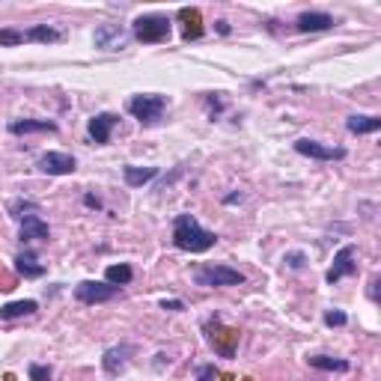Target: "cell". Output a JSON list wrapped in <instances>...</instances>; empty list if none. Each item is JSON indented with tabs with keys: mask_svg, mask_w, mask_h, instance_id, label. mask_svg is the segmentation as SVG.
Masks as SVG:
<instances>
[{
	"mask_svg": "<svg viewBox=\"0 0 381 381\" xmlns=\"http://www.w3.org/2000/svg\"><path fill=\"white\" fill-rule=\"evenodd\" d=\"M104 280H107V283H114V286H128V283L134 280V271H131V265H126V262H119V265H107Z\"/></svg>",
	"mask_w": 381,
	"mask_h": 381,
	"instance_id": "21",
	"label": "cell"
},
{
	"mask_svg": "<svg viewBox=\"0 0 381 381\" xmlns=\"http://www.w3.org/2000/svg\"><path fill=\"white\" fill-rule=\"evenodd\" d=\"M119 295V286L114 283H99V280H84L75 286V298L80 304H104V301H114Z\"/></svg>",
	"mask_w": 381,
	"mask_h": 381,
	"instance_id": "4",
	"label": "cell"
},
{
	"mask_svg": "<svg viewBox=\"0 0 381 381\" xmlns=\"http://www.w3.org/2000/svg\"><path fill=\"white\" fill-rule=\"evenodd\" d=\"M155 176H158V167H134V164L122 167V179H126L128 188H143L146 182H152Z\"/></svg>",
	"mask_w": 381,
	"mask_h": 381,
	"instance_id": "14",
	"label": "cell"
},
{
	"mask_svg": "<svg viewBox=\"0 0 381 381\" xmlns=\"http://www.w3.org/2000/svg\"><path fill=\"white\" fill-rule=\"evenodd\" d=\"M9 131H12V134H36V131H57V122H48V119H16V122H9Z\"/></svg>",
	"mask_w": 381,
	"mask_h": 381,
	"instance_id": "16",
	"label": "cell"
},
{
	"mask_svg": "<svg viewBox=\"0 0 381 381\" xmlns=\"http://www.w3.org/2000/svg\"><path fill=\"white\" fill-rule=\"evenodd\" d=\"M307 363L313 366V370H322V373H346L349 370V361L328 358V355H310Z\"/></svg>",
	"mask_w": 381,
	"mask_h": 381,
	"instance_id": "19",
	"label": "cell"
},
{
	"mask_svg": "<svg viewBox=\"0 0 381 381\" xmlns=\"http://www.w3.org/2000/svg\"><path fill=\"white\" fill-rule=\"evenodd\" d=\"M75 167H78V161L69 152H45L39 158V170L48 176H69V173H75Z\"/></svg>",
	"mask_w": 381,
	"mask_h": 381,
	"instance_id": "8",
	"label": "cell"
},
{
	"mask_svg": "<svg viewBox=\"0 0 381 381\" xmlns=\"http://www.w3.org/2000/svg\"><path fill=\"white\" fill-rule=\"evenodd\" d=\"M27 373H30V381H51V366H42V363H30V370H27Z\"/></svg>",
	"mask_w": 381,
	"mask_h": 381,
	"instance_id": "25",
	"label": "cell"
},
{
	"mask_svg": "<svg viewBox=\"0 0 381 381\" xmlns=\"http://www.w3.org/2000/svg\"><path fill=\"white\" fill-rule=\"evenodd\" d=\"M295 152L298 155H307L313 161H343L346 158V149L343 146H325V143L310 140V138L295 140Z\"/></svg>",
	"mask_w": 381,
	"mask_h": 381,
	"instance_id": "6",
	"label": "cell"
},
{
	"mask_svg": "<svg viewBox=\"0 0 381 381\" xmlns=\"http://www.w3.org/2000/svg\"><path fill=\"white\" fill-rule=\"evenodd\" d=\"M95 45L102 51H119L126 45V30L116 24H102L99 30H95Z\"/></svg>",
	"mask_w": 381,
	"mask_h": 381,
	"instance_id": "13",
	"label": "cell"
},
{
	"mask_svg": "<svg viewBox=\"0 0 381 381\" xmlns=\"http://www.w3.org/2000/svg\"><path fill=\"white\" fill-rule=\"evenodd\" d=\"M16 268H18V274H24L27 280H36V277H42V274H45V265L39 262L30 250H24V253L16 256Z\"/></svg>",
	"mask_w": 381,
	"mask_h": 381,
	"instance_id": "15",
	"label": "cell"
},
{
	"mask_svg": "<svg viewBox=\"0 0 381 381\" xmlns=\"http://www.w3.org/2000/svg\"><path fill=\"white\" fill-rule=\"evenodd\" d=\"M39 310V304L36 301H9V304H4L0 307V319L4 322H9V319H21V316H33V313Z\"/></svg>",
	"mask_w": 381,
	"mask_h": 381,
	"instance_id": "17",
	"label": "cell"
},
{
	"mask_svg": "<svg viewBox=\"0 0 381 381\" xmlns=\"http://www.w3.org/2000/svg\"><path fill=\"white\" fill-rule=\"evenodd\" d=\"M131 355H134L131 346H114V349H107L104 358H102L104 373H107V375H119V373L128 366V358H131Z\"/></svg>",
	"mask_w": 381,
	"mask_h": 381,
	"instance_id": "12",
	"label": "cell"
},
{
	"mask_svg": "<svg viewBox=\"0 0 381 381\" xmlns=\"http://www.w3.org/2000/svg\"><path fill=\"white\" fill-rule=\"evenodd\" d=\"M295 27L301 33H322V30H331L334 18L328 12H301V16L295 18Z\"/></svg>",
	"mask_w": 381,
	"mask_h": 381,
	"instance_id": "11",
	"label": "cell"
},
{
	"mask_svg": "<svg viewBox=\"0 0 381 381\" xmlns=\"http://www.w3.org/2000/svg\"><path fill=\"white\" fill-rule=\"evenodd\" d=\"M161 307H164V310H185V304H182V301H167V298L161 301Z\"/></svg>",
	"mask_w": 381,
	"mask_h": 381,
	"instance_id": "28",
	"label": "cell"
},
{
	"mask_svg": "<svg viewBox=\"0 0 381 381\" xmlns=\"http://www.w3.org/2000/svg\"><path fill=\"white\" fill-rule=\"evenodd\" d=\"M21 241H48L51 229L39 214H21Z\"/></svg>",
	"mask_w": 381,
	"mask_h": 381,
	"instance_id": "10",
	"label": "cell"
},
{
	"mask_svg": "<svg viewBox=\"0 0 381 381\" xmlns=\"http://www.w3.org/2000/svg\"><path fill=\"white\" fill-rule=\"evenodd\" d=\"M355 244H343V248L337 250V256H334V265L328 268V274H325V280H328L331 286L337 283V280H343V277H351L358 271V262H355Z\"/></svg>",
	"mask_w": 381,
	"mask_h": 381,
	"instance_id": "7",
	"label": "cell"
},
{
	"mask_svg": "<svg viewBox=\"0 0 381 381\" xmlns=\"http://www.w3.org/2000/svg\"><path fill=\"white\" fill-rule=\"evenodd\" d=\"M224 202H226V206H233V202H241V194H229Z\"/></svg>",
	"mask_w": 381,
	"mask_h": 381,
	"instance_id": "30",
	"label": "cell"
},
{
	"mask_svg": "<svg viewBox=\"0 0 381 381\" xmlns=\"http://www.w3.org/2000/svg\"><path fill=\"white\" fill-rule=\"evenodd\" d=\"M84 202H87L90 209H99V206H102V200H99V197H92V194H87V200H84Z\"/></svg>",
	"mask_w": 381,
	"mask_h": 381,
	"instance_id": "29",
	"label": "cell"
},
{
	"mask_svg": "<svg viewBox=\"0 0 381 381\" xmlns=\"http://www.w3.org/2000/svg\"><path fill=\"white\" fill-rule=\"evenodd\" d=\"M179 18L188 21V24H185V33H182L188 42H190V39H200V36H202V24H200V12H197V9H182Z\"/></svg>",
	"mask_w": 381,
	"mask_h": 381,
	"instance_id": "22",
	"label": "cell"
},
{
	"mask_svg": "<svg viewBox=\"0 0 381 381\" xmlns=\"http://www.w3.org/2000/svg\"><path fill=\"white\" fill-rule=\"evenodd\" d=\"M217 236L212 229H206L194 214H176L173 221V244L179 250H188V253H206L209 248H214Z\"/></svg>",
	"mask_w": 381,
	"mask_h": 381,
	"instance_id": "1",
	"label": "cell"
},
{
	"mask_svg": "<svg viewBox=\"0 0 381 381\" xmlns=\"http://www.w3.org/2000/svg\"><path fill=\"white\" fill-rule=\"evenodd\" d=\"M325 325H328V328H343V325H349V316L343 310H328L325 313Z\"/></svg>",
	"mask_w": 381,
	"mask_h": 381,
	"instance_id": "24",
	"label": "cell"
},
{
	"mask_svg": "<svg viewBox=\"0 0 381 381\" xmlns=\"http://www.w3.org/2000/svg\"><path fill=\"white\" fill-rule=\"evenodd\" d=\"M197 286H238L244 283V274L233 265H202L194 274Z\"/></svg>",
	"mask_w": 381,
	"mask_h": 381,
	"instance_id": "3",
	"label": "cell"
},
{
	"mask_svg": "<svg viewBox=\"0 0 381 381\" xmlns=\"http://www.w3.org/2000/svg\"><path fill=\"white\" fill-rule=\"evenodd\" d=\"M60 39H63V33L54 30V27H48V24H36V27H30V30L24 33V42H42V45H48V42H60Z\"/></svg>",
	"mask_w": 381,
	"mask_h": 381,
	"instance_id": "18",
	"label": "cell"
},
{
	"mask_svg": "<svg viewBox=\"0 0 381 381\" xmlns=\"http://www.w3.org/2000/svg\"><path fill=\"white\" fill-rule=\"evenodd\" d=\"M214 378H217V370L212 363H206V366H200V370H197V381H214Z\"/></svg>",
	"mask_w": 381,
	"mask_h": 381,
	"instance_id": "27",
	"label": "cell"
},
{
	"mask_svg": "<svg viewBox=\"0 0 381 381\" xmlns=\"http://www.w3.org/2000/svg\"><path fill=\"white\" fill-rule=\"evenodd\" d=\"M346 128L351 134H375L381 128V119L378 116H349Z\"/></svg>",
	"mask_w": 381,
	"mask_h": 381,
	"instance_id": "20",
	"label": "cell"
},
{
	"mask_svg": "<svg viewBox=\"0 0 381 381\" xmlns=\"http://www.w3.org/2000/svg\"><path fill=\"white\" fill-rule=\"evenodd\" d=\"M134 36L140 42H164L170 36V18L167 16H143L134 21Z\"/></svg>",
	"mask_w": 381,
	"mask_h": 381,
	"instance_id": "5",
	"label": "cell"
},
{
	"mask_svg": "<svg viewBox=\"0 0 381 381\" xmlns=\"http://www.w3.org/2000/svg\"><path fill=\"white\" fill-rule=\"evenodd\" d=\"M21 42H24L21 30H12V27H4V30H0V45H4V48H16Z\"/></svg>",
	"mask_w": 381,
	"mask_h": 381,
	"instance_id": "23",
	"label": "cell"
},
{
	"mask_svg": "<svg viewBox=\"0 0 381 381\" xmlns=\"http://www.w3.org/2000/svg\"><path fill=\"white\" fill-rule=\"evenodd\" d=\"M116 122L119 116L116 114H95L90 122H87V131H90V138L95 143H111V134L116 128Z\"/></svg>",
	"mask_w": 381,
	"mask_h": 381,
	"instance_id": "9",
	"label": "cell"
},
{
	"mask_svg": "<svg viewBox=\"0 0 381 381\" xmlns=\"http://www.w3.org/2000/svg\"><path fill=\"white\" fill-rule=\"evenodd\" d=\"M167 107V99L164 95H155V92H140L134 95V99L128 102V111L134 119H140L143 126H152V122L161 119V114H164Z\"/></svg>",
	"mask_w": 381,
	"mask_h": 381,
	"instance_id": "2",
	"label": "cell"
},
{
	"mask_svg": "<svg viewBox=\"0 0 381 381\" xmlns=\"http://www.w3.org/2000/svg\"><path fill=\"white\" fill-rule=\"evenodd\" d=\"M283 262H286V265H289L292 271H301V268L307 265V256L295 250V253H286V256H283Z\"/></svg>",
	"mask_w": 381,
	"mask_h": 381,
	"instance_id": "26",
	"label": "cell"
}]
</instances>
